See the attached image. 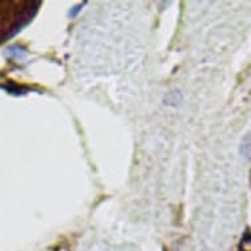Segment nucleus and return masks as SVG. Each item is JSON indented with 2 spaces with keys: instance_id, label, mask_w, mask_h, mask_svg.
<instances>
[{
  "instance_id": "f257e3e1",
  "label": "nucleus",
  "mask_w": 251,
  "mask_h": 251,
  "mask_svg": "<svg viewBox=\"0 0 251 251\" xmlns=\"http://www.w3.org/2000/svg\"><path fill=\"white\" fill-rule=\"evenodd\" d=\"M38 7V1H0V45L26 26Z\"/></svg>"
},
{
  "instance_id": "f03ea898",
  "label": "nucleus",
  "mask_w": 251,
  "mask_h": 251,
  "mask_svg": "<svg viewBox=\"0 0 251 251\" xmlns=\"http://www.w3.org/2000/svg\"><path fill=\"white\" fill-rule=\"evenodd\" d=\"M241 152H242V155L247 159H250L251 161V134L250 136H247L245 140L242 141V145H241Z\"/></svg>"
},
{
  "instance_id": "7ed1b4c3",
  "label": "nucleus",
  "mask_w": 251,
  "mask_h": 251,
  "mask_svg": "<svg viewBox=\"0 0 251 251\" xmlns=\"http://www.w3.org/2000/svg\"><path fill=\"white\" fill-rule=\"evenodd\" d=\"M84 5H86V3H80V4L73 7V8L70 9V12H69V16L73 17V19L78 16V13L80 12V11H82V8H83V7H84Z\"/></svg>"
}]
</instances>
